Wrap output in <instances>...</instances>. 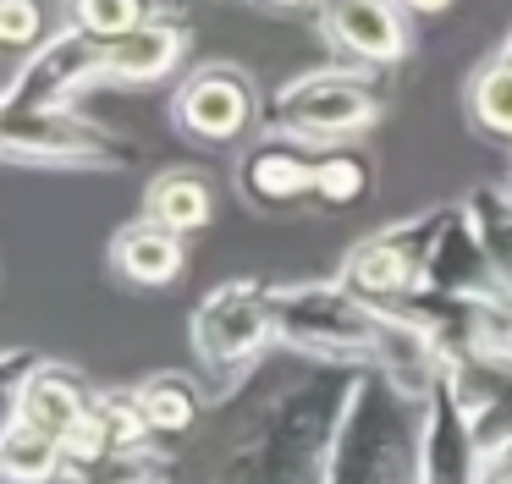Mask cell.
I'll return each instance as SVG.
<instances>
[{"mask_svg":"<svg viewBox=\"0 0 512 484\" xmlns=\"http://www.w3.org/2000/svg\"><path fill=\"white\" fill-rule=\"evenodd\" d=\"M358 374L364 369L309 358L287 374L259 369L221 402L232 424L199 451V462H182L177 484H325Z\"/></svg>","mask_w":512,"mask_h":484,"instance_id":"cell-1","label":"cell"},{"mask_svg":"<svg viewBox=\"0 0 512 484\" xmlns=\"http://www.w3.org/2000/svg\"><path fill=\"white\" fill-rule=\"evenodd\" d=\"M188 347L199 374L210 380V396L226 402L243 391L270 352L281 347L276 336V286L254 281V275H232V281L210 286L188 314Z\"/></svg>","mask_w":512,"mask_h":484,"instance_id":"cell-2","label":"cell"},{"mask_svg":"<svg viewBox=\"0 0 512 484\" xmlns=\"http://www.w3.org/2000/svg\"><path fill=\"white\" fill-rule=\"evenodd\" d=\"M325 484H419V402L386 374H358Z\"/></svg>","mask_w":512,"mask_h":484,"instance_id":"cell-3","label":"cell"},{"mask_svg":"<svg viewBox=\"0 0 512 484\" xmlns=\"http://www.w3.org/2000/svg\"><path fill=\"white\" fill-rule=\"evenodd\" d=\"M386 110V88L364 66H320L265 99V132L298 138L309 149H342L358 143Z\"/></svg>","mask_w":512,"mask_h":484,"instance_id":"cell-4","label":"cell"},{"mask_svg":"<svg viewBox=\"0 0 512 484\" xmlns=\"http://www.w3.org/2000/svg\"><path fill=\"white\" fill-rule=\"evenodd\" d=\"M0 154L12 165H39V171H133L138 143L111 132L105 121L83 116L78 105L61 110H17L0 116Z\"/></svg>","mask_w":512,"mask_h":484,"instance_id":"cell-5","label":"cell"},{"mask_svg":"<svg viewBox=\"0 0 512 484\" xmlns=\"http://www.w3.org/2000/svg\"><path fill=\"white\" fill-rule=\"evenodd\" d=\"M446 215H452V204H435V209H419V215L397 220V226H380L369 237H358L347 248L336 281L353 286L369 303H386V308L413 297L424 286V270H430V253L441 242Z\"/></svg>","mask_w":512,"mask_h":484,"instance_id":"cell-6","label":"cell"},{"mask_svg":"<svg viewBox=\"0 0 512 484\" xmlns=\"http://www.w3.org/2000/svg\"><path fill=\"white\" fill-rule=\"evenodd\" d=\"M171 127L188 143L204 149H237L254 143V132L265 127V99L259 83L237 61H204L171 94Z\"/></svg>","mask_w":512,"mask_h":484,"instance_id":"cell-7","label":"cell"},{"mask_svg":"<svg viewBox=\"0 0 512 484\" xmlns=\"http://www.w3.org/2000/svg\"><path fill=\"white\" fill-rule=\"evenodd\" d=\"M94 83H105V44L61 22L39 50L23 55V66L12 72V83H6V94H0V116L78 105Z\"/></svg>","mask_w":512,"mask_h":484,"instance_id":"cell-8","label":"cell"},{"mask_svg":"<svg viewBox=\"0 0 512 484\" xmlns=\"http://www.w3.org/2000/svg\"><path fill=\"white\" fill-rule=\"evenodd\" d=\"M0 391H6V418H28L56 440L94 407V385L72 363H56L34 347H12L0 358Z\"/></svg>","mask_w":512,"mask_h":484,"instance_id":"cell-9","label":"cell"},{"mask_svg":"<svg viewBox=\"0 0 512 484\" xmlns=\"http://www.w3.org/2000/svg\"><path fill=\"white\" fill-rule=\"evenodd\" d=\"M320 39L342 55L347 66L364 72H391L397 61H408V17L413 11L402 0H320Z\"/></svg>","mask_w":512,"mask_h":484,"instance_id":"cell-10","label":"cell"},{"mask_svg":"<svg viewBox=\"0 0 512 484\" xmlns=\"http://www.w3.org/2000/svg\"><path fill=\"white\" fill-rule=\"evenodd\" d=\"M237 193L259 215H287V209L314 204V182H320V149L281 132H259L237 154Z\"/></svg>","mask_w":512,"mask_h":484,"instance_id":"cell-11","label":"cell"},{"mask_svg":"<svg viewBox=\"0 0 512 484\" xmlns=\"http://www.w3.org/2000/svg\"><path fill=\"white\" fill-rule=\"evenodd\" d=\"M419 484H490L474 418L452 385V369L435 380V391L419 407Z\"/></svg>","mask_w":512,"mask_h":484,"instance_id":"cell-12","label":"cell"},{"mask_svg":"<svg viewBox=\"0 0 512 484\" xmlns=\"http://www.w3.org/2000/svg\"><path fill=\"white\" fill-rule=\"evenodd\" d=\"M193 55V28L182 11H166V17L144 22V28L122 33V39L105 44V83L116 88H149L166 83L171 72H182Z\"/></svg>","mask_w":512,"mask_h":484,"instance_id":"cell-13","label":"cell"},{"mask_svg":"<svg viewBox=\"0 0 512 484\" xmlns=\"http://www.w3.org/2000/svg\"><path fill=\"white\" fill-rule=\"evenodd\" d=\"M105 264L122 286H138V292H160V286H177L182 270H188V237L166 231L160 220L138 215L127 226L111 231V248H105Z\"/></svg>","mask_w":512,"mask_h":484,"instance_id":"cell-14","label":"cell"},{"mask_svg":"<svg viewBox=\"0 0 512 484\" xmlns=\"http://www.w3.org/2000/svg\"><path fill=\"white\" fill-rule=\"evenodd\" d=\"M419 292H446V297H507L496 286V275H490L485 264V248H479L474 226H468L463 204H452V215H446L441 226V242H435L430 253V270H424V286Z\"/></svg>","mask_w":512,"mask_h":484,"instance_id":"cell-15","label":"cell"},{"mask_svg":"<svg viewBox=\"0 0 512 484\" xmlns=\"http://www.w3.org/2000/svg\"><path fill=\"white\" fill-rule=\"evenodd\" d=\"M133 391H138V407H144L149 429L160 435V446L177 451L182 440H193V429H199V418H204V385H199V374H188V369H155V374H144V380H133Z\"/></svg>","mask_w":512,"mask_h":484,"instance_id":"cell-16","label":"cell"},{"mask_svg":"<svg viewBox=\"0 0 512 484\" xmlns=\"http://www.w3.org/2000/svg\"><path fill=\"white\" fill-rule=\"evenodd\" d=\"M144 215L160 220L166 231H177V237H193L215 220V182L193 165H171L144 187Z\"/></svg>","mask_w":512,"mask_h":484,"instance_id":"cell-17","label":"cell"},{"mask_svg":"<svg viewBox=\"0 0 512 484\" xmlns=\"http://www.w3.org/2000/svg\"><path fill=\"white\" fill-rule=\"evenodd\" d=\"M457 204H463L468 226H474L479 248H485V264L496 275V286L512 297V187L507 182H474Z\"/></svg>","mask_w":512,"mask_h":484,"instance_id":"cell-18","label":"cell"},{"mask_svg":"<svg viewBox=\"0 0 512 484\" xmlns=\"http://www.w3.org/2000/svg\"><path fill=\"white\" fill-rule=\"evenodd\" d=\"M61 473H67V457L50 429L28 424V418L0 424V479L6 484H56Z\"/></svg>","mask_w":512,"mask_h":484,"instance_id":"cell-19","label":"cell"},{"mask_svg":"<svg viewBox=\"0 0 512 484\" xmlns=\"http://www.w3.org/2000/svg\"><path fill=\"white\" fill-rule=\"evenodd\" d=\"M375 193V160L358 143L342 149H320V182H314V204L320 209H353Z\"/></svg>","mask_w":512,"mask_h":484,"instance_id":"cell-20","label":"cell"},{"mask_svg":"<svg viewBox=\"0 0 512 484\" xmlns=\"http://www.w3.org/2000/svg\"><path fill=\"white\" fill-rule=\"evenodd\" d=\"M155 17H166L160 0H61V22L89 33V39H100V44L122 39V33L144 28Z\"/></svg>","mask_w":512,"mask_h":484,"instance_id":"cell-21","label":"cell"},{"mask_svg":"<svg viewBox=\"0 0 512 484\" xmlns=\"http://www.w3.org/2000/svg\"><path fill=\"white\" fill-rule=\"evenodd\" d=\"M94 407H100L105 429H111V457L160 451V435L149 429V418H144V407H138L133 385H94Z\"/></svg>","mask_w":512,"mask_h":484,"instance_id":"cell-22","label":"cell"},{"mask_svg":"<svg viewBox=\"0 0 512 484\" xmlns=\"http://www.w3.org/2000/svg\"><path fill=\"white\" fill-rule=\"evenodd\" d=\"M468 121H474L485 138L512 143V61L490 55V61L468 77Z\"/></svg>","mask_w":512,"mask_h":484,"instance_id":"cell-23","label":"cell"},{"mask_svg":"<svg viewBox=\"0 0 512 484\" xmlns=\"http://www.w3.org/2000/svg\"><path fill=\"white\" fill-rule=\"evenodd\" d=\"M61 457H67V473H89L111 457V429H105L100 407H89V413L61 435Z\"/></svg>","mask_w":512,"mask_h":484,"instance_id":"cell-24","label":"cell"},{"mask_svg":"<svg viewBox=\"0 0 512 484\" xmlns=\"http://www.w3.org/2000/svg\"><path fill=\"white\" fill-rule=\"evenodd\" d=\"M0 39L17 50H39L50 39V0H0Z\"/></svg>","mask_w":512,"mask_h":484,"instance_id":"cell-25","label":"cell"},{"mask_svg":"<svg viewBox=\"0 0 512 484\" xmlns=\"http://www.w3.org/2000/svg\"><path fill=\"white\" fill-rule=\"evenodd\" d=\"M402 6H408L413 17H430V11H446L452 0H402Z\"/></svg>","mask_w":512,"mask_h":484,"instance_id":"cell-26","label":"cell"},{"mask_svg":"<svg viewBox=\"0 0 512 484\" xmlns=\"http://www.w3.org/2000/svg\"><path fill=\"white\" fill-rule=\"evenodd\" d=\"M265 6H276V11H298V6H320V0H265Z\"/></svg>","mask_w":512,"mask_h":484,"instance_id":"cell-27","label":"cell"},{"mask_svg":"<svg viewBox=\"0 0 512 484\" xmlns=\"http://www.w3.org/2000/svg\"><path fill=\"white\" fill-rule=\"evenodd\" d=\"M496 55H501V61H512V33L501 39V50H496Z\"/></svg>","mask_w":512,"mask_h":484,"instance_id":"cell-28","label":"cell"},{"mask_svg":"<svg viewBox=\"0 0 512 484\" xmlns=\"http://www.w3.org/2000/svg\"><path fill=\"white\" fill-rule=\"evenodd\" d=\"M56 484H89V479H83V473H61Z\"/></svg>","mask_w":512,"mask_h":484,"instance_id":"cell-29","label":"cell"},{"mask_svg":"<svg viewBox=\"0 0 512 484\" xmlns=\"http://www.w3.org/2000/svg\"><path fill=\"white\" fill-rule=\"evenodd\" d=\"M490 484H512V468H507V473H496V479H490Z\"/></svg>","mask_w":512,"mask_h":484,"instance_id":"cell-30","label":"cell"},{"mask_svg":"<svg viewBox=\"0 0 512 484\" xmlns=\"http://www.w3.org/2000/svg\"><path fill=\"white\" fill-rule=\"evenodd\" d=\"M501 358H512V319H507V352H501Z\"/></svg>","mask_w":512,"mask_h":484,"instance_id":"cell-31","label":"cell"}]
</instances>
